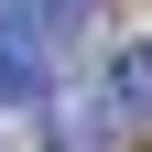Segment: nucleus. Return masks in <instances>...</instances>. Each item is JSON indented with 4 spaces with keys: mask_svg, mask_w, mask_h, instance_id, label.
Listing matches in <instances>:
<instances>
[{
    "mask_svg": "<svg viewBox=\"0 0 152 152\" xmlns=\"http://www.w3.org/2000/svg\"><path fill=\"white\" fill-rule=\"evenodd\" d=\"M0 98H44V33H33V11L22 0H0Z\"/></svg>",
    "mask_w": 152,
    "mask_h": 152,
    "instance_id": "nucleus-1",
    "label": "nucleus"
},
{
    "mask_svg": "<svg viewBox=\"0 0 152 152\" xmlns=\"http://www.w3.org/2000/svg\"><path fill=\"white\" fill-rule=\"evenodd\" d=\"M44 152H109V109H54V120H44Z\"/></svg>",
    "mask_w": 152,
    "mask_h": 152,
    "instance_id": "nucleus-3",
    "label": "nucleus"
},
{
    "mask_svg": "<svg viewBox=\"0 0 152 152\" xmlns=\"http://www.w3.org/2000/svg\"><path fill=\"white\" fill-rule=\"evenodd\" d=\"M22 11H33L44 44H87V33H98V0H22Z\"/></svg>",
    "mask_w": 152,
    "mask_h": 152,
    "instance_id": "nucleus-4",
    "label": "nucleus"
},
{
    "mask_svg": "<svg viewBox=\"0 0 152 152\" xmlns=\"http://www.w3.org/2000/svg\"><path fill=\"white\" fill-rule=\"evenodd\" d=\"M109 120H152V44L109 54Z\"/></svg>",
    "mask_w": 152,
    "mask_h": 152,
    "instance_id": "nucleus-2",
    "label": "nucleus"
}]
</instances>
